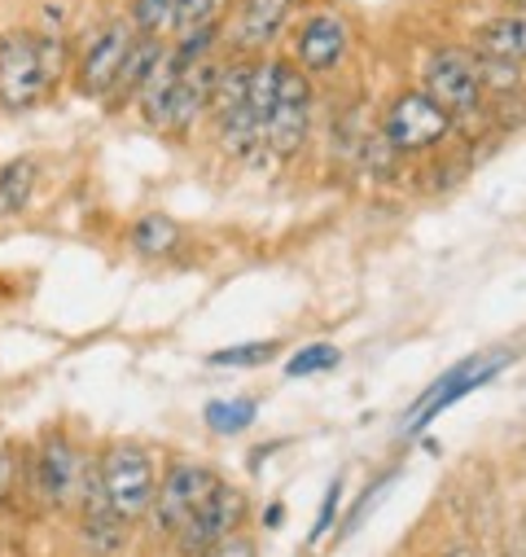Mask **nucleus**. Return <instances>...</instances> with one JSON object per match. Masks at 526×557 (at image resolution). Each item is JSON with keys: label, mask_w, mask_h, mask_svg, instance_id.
Here are the masks:
<instances>
[{"label": "nucleus", "mask_w": 526, "mask_h": 557, "mask_svg": "<svg viewBox=\"0 0 526 557\" xmlns=\"http://www.w3.org/2000/svg\"><path fill=\"white\" fill-rule=\"evenodd\" d=\"M342 492H347V483H342V479H329V487H325V496H321V509H316V522H312V531H308V544H312V548L334 531L338 509H342Z\"/></svg>", "instance_id": "b1692460"}, {"label": "nucleus", "mask_w": 526, "mask_h": 557, "mask_svg": "<svg viewBox=\"0 0 526 557\" xmlns=\"http://www.w3.org/2000/svg\"><path fill=\"white\" fill-rule=\"evenodd\" d=\"M132 36H137V32H132L127 14H110V18H101V23L79 40V49H75V58H71V88H75L84 101H110Z\"/></svg>", "instance_id": "0eeeda50"}, {"label": "nucleus", "mask_w": 526, "mask_h": 557, "mask_svg": "<svg viewBox=\"0 0 526 557\" xmlns=\"http://www.w3.org/2000/svg\"><path fill=\"white\" fill-rule=\"evenodd\" d=\"M299 0H233L224 23V49L233 58H268V49L290 27Z\"/></svg>", "instance_id": "f8f14e48"}, {"label": "nucleus", "mask_w": 526, "mask_h": 557, "mask_svg": "<svg viewBox=\"0 0 526 557\" xmlns=\"http://www.w3.org/2000/svg\"><path fill=\"white\" fill-rule=\"evenodd\" d=\"M97 479L101 492L110 500V509L127 522V527H141L154 509V492H159V461L146 444H132V440H114L97 453Z\"/></svg>", "instance_id": "20e7f679"}, {"label": "nucleus", "mask_w": 526, "mask_h": 557, "mask_svg": "<svg viewBox=\"0 0 526 557\" xmlns=\"http://www.w3.org/2000/svg\"><path fill=\"white\" fill-rule=\"evenodd\" d=\"M312 84L334 79L347 58H351V23L338 10H308L299 27L290 32V53H286Z\"/></svg>", "instance_id": "9d476101"}, {"label": "nucleus", "mask_w": 526, "mask_h": 557, "mask_svg": "<svg viewBox=\"0 0 526 557\" xmlns=\"http://www.w3.org/2000/svg\"><path fill=\"white\" fill-rule=\"evenodd\" d=\"M377 132H381V141L394 150V159H426V154H439L456 141L461 123L430 92H422L413 84V88H400L386 101V110L377 119Z\"/></svg>", "instance_id": "f03ea898"}, {"label": "nucleus", "mask_w": 526, "mask_h": 557, "mask_svg": "<svg viewBox=\"0 0 526 557\" xmlns=\"http://www.w3.org/2000/svg\"><path fill=\"white\" fill-rule=\"evenodd\" d=\"M394 479H400V470H386V474L373 483V492H364V496H360V505H355V509H351V518H347V531H355V527L377 509V500L390 492V483H394Z\"/></svg>", "instance_id": "393cba45"}, {"label": "nucleus", "mask_w": 526, "mask_h": 557, "mask_svg": "<svg viewBox=\"0 0 526 557\" xmlns=\"http://www.w3.org/2000/svg\"><path fill=\"white\" fill-rule=\"evenodd\" d=\"M127 23L137 36H163L172 40L176 32V5L172 0H127Z\"/></svg>", "instance_id": "aec40b11"}, {"label": "nucleus", "mask_w": 526, "mask_h": 557, "mask_svg": "<svg viewBox=\"0 0 526 557\" xmlns=\"http://www.w3.org/2000/svg\"><path fill=\"white\" fill-rule=\"evenodd\" d=\"M172 5H176V32L172 36H185V32L224 23V5H228V0H172Z\"/></svg>", "instance_id": "4be33fe9"}, {"label": "nucleus", "mask_w": 526, "mask_h": 557, "mask_svg": "<svg viewBox=\"0 0 526 557\" xmlns=\"http://www.w3.org/2000/svg\"><path fill=\"white\" fill-rule=\"evenodd\" d=\"M422 92H430L461 127L478 114H487V88H483V66L469 45H435L417 62Z\"/></svg>", "instance_id": "39448f33"}, {"label": "nucleus", "mask_w": 526, "mask_h": 557, "mask_svg": "<svg viewBox=\"0 0 526 557\" xmlns=\"http://www.w3.org/2000/svg\"><path fill=\"white\" fill-rule=\"evenodd\" d=\"M504 5H509V10H522V14H526V0H504Z\"/></svg>", "instance_id": "c85d7f7f"}, {"label": "nucleus", "mask_w": 526, "mask_h": 557, "mask_svg": "<svg viewBox=\"0 0 526 557\" xmlns=\"http://www.w3.org/2000/svg\"><path fill=\"white\" fill-rule=\"evenodd\" d=\"M220 474L206 466V461H193V457H172L163 470H159V492H154V509H150V527L154 535H163L167 544L185 531V522L206 505V496L215 492Z\"/></svg>", "instance_id": "6e6552de"}, {"label": "nucleus", "mask_w": 526, "mask_h": 557, "mask_svg": "<svg viewBox=\"0 0 526 557\" xmlns=\"http://www.w3.org/2000/svg\"><path fill=\"white\" fill-rule=\"evenodd\" d=\"M246 522H250V496H246V487L220 479L215 492L206 496V505H202V509L185 522V531L172 540V553H176V557H202V553H211L215 544L241 535Z\"/></svg>", "instance_id": "9b49d317"}, {"label": "nucleus", "mask_w": 526, "mask_h": 557, "mask_svg": "<svg viewBox=\"0 0 526 557\" xmlns=\"http://www.w3.org/2000/svg\"><path fill=\"white\" fill-rule=\"evenodd\" d=\"M281 338H250V343H233V347H215L206 356L211 369H263L281 356Z\"/></svg>", "instance_id": "6ab92c4d"}, {"label": "nucleus", "mask_w": 526, "mask_h": 557, "mask_svg": "<svg viewBox=\"0 0 526 557\" xmlns=\"http://www.w3.org/2000/svg\"><path fill=\"white\" fill-rule=\"evenodd\" d=\"M496 557H509V553H496Z\"/></svg>", "instance_id": "c756f323"}, {"label": "nucleus", "mask_w": 526, "mask_h": 557, "mask_svg": "<svg viewBox=\"0 0 526 557\" xmlns=\"http://www.w3.org/2000/svg\"><path fill=\"white\" fill-rule=\"evenodd\" d=\"M215 79H220V58H206L198 66H189L180 79H176V92H172V110H167V127L163 136H185L198 132V123H206L211 114V97H215Z\"/></svg>", "instance_id": "ddd939ff"}, {"label": "nucleus", "mask_w": 526, "mask_h": 557, "mask_svg": "<svg viewBox=\"0 0 526 557\" xmlns=\"http://www.w3.org/2000/svg\"><path fill=\"white\" fill-rule=\"evenodd\" d=\"M281 518H286V505H281V500H268V509H263V527L277 531V527H281Z\"/></svg>", "instance_id": "bb28decb"}, {"label": "nucleus", "mask_w": 526, "mask_h": 557, "mask_svg": "<svg viewBox=\"0 0 526 557\" xmlns=\"http://www.w3.org/2000/svg\"><path fill=\"white\" fill-rule=\"evenodd\" d=\"M259 422V399L254 395H228V399H206L202 426L220 440H237Z\"/></svg>", "instance_id": "a211bd4d"}, {"label": "nucleus", "mask_w": 526, "mask_h": 557, "mask_svg": "<svg viewBox=\"0 0 526 557\" xmlns=\"http://www.w3.org/2000/svg\"><path fill=\"white\" fill-rule=\"evenodd\" d=\"M23 466L27 453L18 444H0V509L14 505V496L23 492Z\"/></svg>", "instance_id": "5701e85b"}, {"label": "nucleus", "mask_w": 526, "mask_h": 557, "mask_svg": "<svg viewBox=\"0 0 526 557\" xmlns=\"http://www.w3.org/2000/svg\"><path fill=\"white\" fill-rule=\"evenodd\" d=\"M439 557H487V553H483L478 544H448Z\"/></svg>", "instance_id": "cd10ccee"}, {"label": "nucleus", "mask_w": 526, "mask_h": 557, "mask_svg": "<svg viewBox=\"0 0 526 557\" xmlns=\"http://www.w3.org/2000/svg\"><path fill=\"white\" fill-rule=\"evenodd\" d=\"M167 49H172V40H163V36H132V45H127V58H123V71H118V84H114V92H110V110H123V106H137V97H141V88L154 79V71L167 62Z\"/></svg>", "instance_id": "4468645a"}, {"label": "nucleus", "mask_w": 526, "mask_h": 557, "mask_svg": "<svg viewBox=\"0 0 526 557\" xmlns=\"http://www.w3.org/2000/svg\"><path fill=\"white\" fill-rule=\"evenodd\" d=\"M316 136V84L286 58L277 53V97L263 123V150L277 163H295Z\"/></svg>", "instance_id": "7ed1b4c3"}, {"label": "nucleus", "mask_w": 526, "mask_h": 557, "mask_svg": "<svg viewBox=\"0 0 526 557\" xmlns=\"http://www.w3.org/2000/svg\"><path fill=\"white\" fill-rule=\"evenodd\" d=\"M58 92V79L45 62L40 32L14 27L0 36V110L5 114H27L45 106Z\"/></svg>", "instance_id": "423d86ee"}, {"label": "nucleus", "mask_w": 526, "mask_h": 557, "mask_svg": "<svg viewBox=\"0 0 526 557\" xmlns=\"http://www.w3.org/2000/svg\"><path fill=\"white\" fill-rule=\"evenodd\" d=\"M202 557H259V544H254V535H233V540H224V544H215L211 553H202Z\"/></svg>", "instance_id": "a878e982"}, {"label": "nucleus", "mask_w": 526, "mask_h": 557, "mask_svg": "<svg viewBox=\"0 0 526 557\" xmlns=\"http://www.w3.org/2000/svg\"><path fill=\"white\" fill-rule=\"evenodd\" d=\"M338 364H342V351L334 343H308L286 356V377H316V373H334Z\"/></svg>", "instance_id": "412c9836"}, {"label": "nucleus", "mask_w": 526, "mask_h": 557, "mask_svg": "<svg viewBox=\"0 0 526 557\" xmlns=\"http://www.w3.org/2000/svg\"><path fill=\"white\" fill-rule=\"evenodd\" d=\"M509 360H513L509 351H478V356H465L461 364H452L448 373H439V377L430 382V391L409 408L400 435H422L443 408H452V404H461L465 395H474V391H483L487 382H496V377L509 369Z\"/></svg>", "instance_id": "1a4fd4ad"}, {"label": "nucleus", "mask_w": 526, "mask_h": 557, "mask_svg": "<svg viewBox=\"0 0 526 557\" xmlns=\"http://www.w3.org/2000/svg\"><path fill=\"white\" fill-rule=\"evenodd\" d=\"M478 58H491V62H517L526 66V14L522 10H496L487 14L478 27H474V45H469Z\"/></svg>", "instance_id": "2eb2a0df"}, {"label": "nucleus", "mask_w": 526, "mask_h": 557, "mask_svg": "<svg viewBox=\"0 0 526 557\" xmlns=\"http://www.w3.org/2000/svg\"><path fill=\"white\" fill-rule=\"evenodd\" d=\"M36 185H40V159H32V154L10 159L0 168V220L23 215L36 198Z\"/></svg>", "instance_id": "f3484780"}, {"label": "nucleus", "mask_w": 526, "mask_h": 557, "mask_svg": "<svg viewBox=\"0 0 526 557\" xmlns=\"http://www.w3.org/2000/svg\"><path fill=\"white\" fill-rule=\"evenodd\" d=\"M127 246H132V255H141V259H167V255H176L185 246V228L163 211H146L137 224L127 228Z\"/></svg>", "instance_id": "dca6fc26"}, {"label": "nucleus", "mask_w": 526, "mask_h": 557, "mask_svg": "<svg viewBox=\"0 0 526 557\" xmlns=\"http://www.w3.org/2000/svg\"><path fill=\"white\" fill-rule=\"evenodd\" d=\"M92 466V453L79 448V440L66 426H49L32 448H27V466H23V487L32 492V500L49 513H75L84 474Z\"/></svg>", "instance_id": "f257e3e1"}]
</instances>
